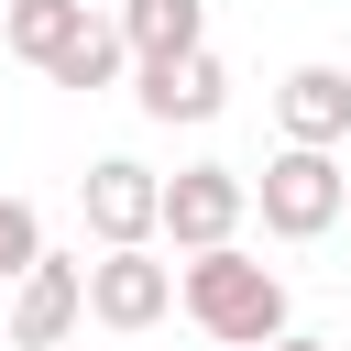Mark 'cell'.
<instances>
[{
  "label": "cell",
  "mask_w": 351,
  "mask_h": 351,
  "mask_svg": "<svg viewBox=\"0 0 351 351\" xmlns=\"http://www.w3.org/2000/svg\"><path fill=\"white\" fill-rule=\"evenodd\" d=\"M176 307H186L208 340H230V351H263V340L285 329V274H274V263H252L241 241H208V252H186V274H176Z\"/></svg>",
  "instance_id": "6da1fadb"
},
{
  "label": "cell",
  "mask_w": 351,
  "mask_h": 351,
  "mask_svg": "<svg viewBox=\"0 0 351 351\" xmlns=\"http://www.w3.org/2000/svg\"><path fill=\"white\" fill-rule=\"evenodd\" d=\"M263 230L274 241H318V230H340V208H351V176H340V154L329 143H285L274 165H263Z\"/></svg>",
  "instance_id": "7a4b0ae2"
},
{
  "label": "cell",
  "mask_w": 351,
  "mask_h": 351,
  "mask_svg": "<svg viewBox=\"0 0 351 351\" xmlns=\"http://www.w3.org/2000/svg\"><path fill=\"white\" fill-rule=\"evenodd\" d=\"M241 208H252V176H230V165H176V176H165L154 230H165L176 252H208V241H230V230H241Z\"/></svg>",
  "instance_id": "3957f363"
},
{
  "label": "cell",
  "mask_w": 351,
  "mask_h": 351,
  "mask_svg": "<svg viewBox=\"0 0 351 351\" xmlns=\"http://www.w3.org/2000/svg\"><path fill=\"white\" fill-rule=\"evenodd\" d=\"M176 307V263H154V241H99L88 263V318L99 329H154Z\"/></svg>",
  "instance_id": "277c9868"
},
{
  "label": "cell",
  "mask_w": 351,
  "mask_h": 351,
  "mask_svg": "<svg viewBox=\"0 0 351 351\" xmlns=\"http://www.w3.org/2000/svg\"><path fill=\"white\" fill-rule=\"evenodd\" d=\"M77 318H88V263H66V252H33V263L11 274V307H0L11 351H55Z\"/></svg>",
  "instance_id": "5b68a950"
},
{
  "label": "cell",
  "mask_w": 351,
  "mask_h": 351,
  "mask_svg": "<svg viewBox=\"0 0 351 351\" xmlns=\"http://www.w3.org/2000/svg\"><path fill=\"white\" fill-rule=\"evenodd\" d=\"M132 99H143V121H219V110H230V66H219L208 44H186V55H132Z\"/></svg>",
  "instance_id": "8992f818"
},
{
  "label": "cell",
  "mask_w": 351,
  "mask_h": 351,
  "mask_svg": "<svg viewBox=\"0 0 351 351\" xmlns=\"http://www.w3.org/2000/svg\"><path fill=\"white\" fill-rule=\"evenodd\" d=\"M77 208H88V230H99V241H154L165 176H154V165H132V154H99V165L77 176Z\"/></svg>",
  "instance_id": "52a82bcc"
},
{
  "label": "cell",
  "mask_w": 351,
  "mask_h": 351,
  "mask_svg": "<svg viewBox=\"0 0 351 351\" xmlns=\"http://www.w3.org/2000/svg\"><path fill=\"white\" fill-rule=\"evenodd\" d=\"M274 121H285V143H340L351 132V66H296L274 88Z\"/></svg>",
  "instance_id": "ba28073f"
},
{
  "label": "cell",
  "mask_w": 351,
  "mask_h": 351,
  "mask_svg": "<svg viewBox=\"0 0 351 351\" xmlns=\"http://www.w3.org/2000/svg\"><path fill=\"white\" fill-rule=\"evenodd\" d=\"M121 66H132V44H121V22H99V11H77V33L44 55L55 88H121Z\"/></svg>",
  "instance_id": "9c48e42d"
},
{
  "label": "cell",
  "mask_w": 351,
  "mask_h": 351,
  "mask_svg": "<svg viewBox=\"0 0 351 351\" xmlns=\"http://www.w3.org/2000/svg\"><path fill=\"white\" fill-rule=\"evenodd\" d=\"M121 44H132V55H186V44H208V0H121Z\"/></svg>",
  "instance_id": "30bf717a"
},
{
  "label": "cell",
  "mask_w": 351,
  "mask_h": 351,
  "mask_svg": "<svg viewBox=\"0 0 351 351\" xmlns=\"http://www.w3.org/2000/svg\"><path fill=\"white\" fill-rule=\"evenodd\" d=\"M77 11H88V0H11V11H0V44H11L22 66H44V55L77 33Z\"/></svg>",
  "instance_id": "8fae6325"
},
{
  "label": "cell",
  "mask_w": 351,
  "mask_h": 351,
  "mask_svg": "<svg viewBox=\"0 0 351 351\" xmlns=\"http://www.w3.org/2000/svg\"><path fill=\"white\" fill-rule=\"evenodd\" d=\"M33 252H44V219H33L22 197H0V285H11V274H22Z\"/></svg>",
  "instance_id": "7c38bea8"
},
{
  "label": "cell",
  "mask_w": 351,
  "mask_h": 351,
  "mask_svg": "<svg viewBox=\"0 0 351 351\" xmlns=\"http://www.w3.org/2000/svg\"><path fill=\"white\" fill-rule=\"evenodd\" d=\"M263 351H329V340H296V329H274V340H263Z\"/></svg>",
  "instance_id": "4fadbf2b"
},
{
  "label": "cell",
  "mask_w": 351,
  "mask_h": 351,
  "mask_svg": "<svg viewBox=\"0 0 351 351\" xmlns=\"http://www.w3.org/2000/svg\"><path fill=\"white\" fill-rule=\"evenodd\" d=\"M0 351H11V329H0Z\"/></svg>",
  "instance_id": "5bb4252c"
}]
</instances>
